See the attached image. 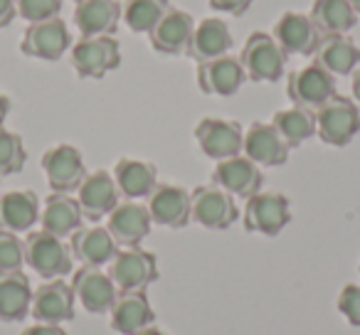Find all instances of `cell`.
<instances>
[{
	"label": "cell",
	"instance_id": "obj_34",
	"mask_svg": "<svg viewBox=\"0 0 360 335\" xmlns=\"http://www.w3.org/2000/svg\"><path fill=\"white\" fill-rule=\"evenodd\" d=\"M27 160V150L22 138L8 129H0V178L15 176L22 171Z\"/></svg>",
	"mask_w": 360,
	"mask_h": 335
},
{
	"label": "cell",
	"instance_id": "obj_27",
	"mask_svg": "<svg viewBox=\"0 0 360 335\" xmlns=\"http://www.w3.org/2000/svg\"><path fill=\"white\" fill-rule=\"evenodd\" d=\"M40 197L32 190H8L0 195V230L30 232L40 222Z\"/></svg>",
	"mask_w": 360,
	"mask_h": 335
},
{
	"label": "cell",
	"instance_id": "obj_32",
	"mask_svg": "<svg viewBox=\"0 0 360 335\" xmlns=\"http://www.w3.org/2000/svg\"><path fill=\"white\" fill-rule=\"evenodd\" d=\"M271 126L279 131V136L286 140L289 148H299L309 138L316 136V114L301 106H291V109H281L271 116Z\"/></svg>",
	"mask_w": 360,
	"mask_h": 335
},
{
	"label": "cell",
	"instance_id": "obj_21",
	"mask_svg": "<svg viewBox=\"0 0 360 335\" xmlns=\"http://www.w3.org/2000/svg\"><path fill=\"white\" fill-rule=\"evenodd\" d=\"M193 30H195V20L191 13L170 6L158 25L148 32L150 47L160 55H183L191 45Z\"/></svg>",
	"mask_w": 360,
	"mask_h": 335
},
{
	"label": "cell",
	"instance_id": "obj_15",
	"mask_svg": "<svg viewBox=\"0 0 360 335\" xmlns=\"http://www.w3.org/2000/svg\"><path fill=\"white\" fill-rule=\"evenodd\" d=\"M146 207L153 225L180 230L191 222V192L173 183H158L155 190L146 197Z\"/></svg>",
	"mask_w": 360,
	"mask_h": 335
},
{
	"label": "cell",
	"instance_id": "obj_44",
	"mask_svg": "<svg viewBox=\"0 0 360 335\" xmlns=\"http://www.w3.org/2000/svg\"><path fill=\"white\" fill-rule=\"evenodd\" d=\"M348 3L355 8V13H358V15H360V0H348Z\"/></svg>",
	"mask_w": 360,
	"mask_h": 335
},
{
	"label": "cell",
	"instance_id": "obj_31",
	"mask_svg": "<svg viewBox=\"0 0 360 335\" xmlns=\"http://www.w3.org/2000/svg\"><path fill=\"white\" fill-rule=\"evenodd\" d=\"M309 15L321 35H345L358 25V13L348 0H314Z\"/></svg>",
	"mask_w": 360,
	"mask_h": 335
},
{
	"label": "cell",
	"instance_id": "obj_14",
	"mask_svg": "<svg viewBox=\"0 0 360 335\" xmlns=\"http://www.w3.org/2000/svg\"><path fill=\"white\" fill-rule=\"evenodd\" d=\"M72 291L86 313H109L119 296L114 279L109 271H101V266H82L79 271H75Z\"/></svg>",
	"mask_w": 360,
	"mask_h": 335
},
{
	"label": "cell",
	"instance_id": "obj_8",
	"mask_svg": "<svg viewBox=\"0 0 360 335\" xmlns=\"http://www.w3.org/2000/svg\"><path fill=\"white\" fill-rule=\"evenodd\" d=\"M109 276L119 291H146L158 279V259L141 247H121L111 259Z\"/></svg>",
	"mask_w": 360,
	"mask_h": 335
},
{
	"label": "cell",
	"instance_id": "obj_42",
	"mask_svg": "<svg viewBox=\"0 0 360 335\" xmlns=\"http://www.w3.org/2000/svg\"><path fill=\"white\" fill-rule=\"evenodd\" d=\"M350 89H353L355 101H360V67L353 72V84H350Z\"/></svg>",
	"mask_w": 360,
	"mask_h": 335
},
{
	"label": "cell",
	"instance_id": "obj_38",
	"mask_svg": "<svg viewBox=\"0 0 360 335\" xmlns=\"http://www.w3.org/2000/svg\"><path fill=\"white\" fill-rule=\"evenodd\" d=\"M212 11L227 13V15H245L255 0H207Z\"/></svg>",
	"mask_w": 360,
	"mask_h": 335
},
{
	"label": "cell",
	"instance_id": "obj_2",
	"mask_svg": "<svg viewBox=\"0 0 360 335\" xmlns=\"http://www.w3.org/2000/svg\"><path fill=\"white\" fill-rule=\"evenodd\" d=\"M286 60L289 55L269 32H252L240 52L242 70L250 81H266V84L279 81V77L284 74Z\"/></svg>",
	"mask_w": 360,
	"mask_h": 335
},
{
	"label": "cell",
	"instance_id": "obj_9",
	"mask_svg": "<svg viewBox=\"0 0 360 335\" xmlns=\"http://www.w3.org/2000/svg\"><path fill=\"white\" fill-rule=\"evenodd\" d=\"M72 45V35L67 22L60 15L50 18L42 22H30L27 30L22 32L20 40V52L32 60L42 62H57L62 60L67 50Z\"/></svg>",
	"mask_w": 360,
	"mask_h": 335
},
{
	"label": "cell",
	"instance_id": "obj_46",
	"mask_svg": "<svg viewBox=\"0 0 360 335\" xmlns=\"http://www.w3.org/2000/svg\"><path fill=\"white\" fill-rule=\"evenodd\" d=\"M358 271H360V266H358Z\"/></svg>",
	"mask_w": 360,
	"mask_h": 335
},
{
	"label": "cell",
	"instance_id": "obj_41",
	"mask_svg": "<svg viewBox=\"0 0 360 335\" xmlns=\"http://www.w3.org/2000/svg\"><path fill=\"white\" fill-rule=\"evenodd\" d=\"M11 99H8L3 91H0V129H3V124H6V119H8V114H11Z\"/></svg>",
	"mask_w": 360,
	"mask_h": 335
},
{
	"label": "cell",
	"instance_id": "obj_3",
	"mask_svg": "<svg viewBox=\"0 0 360 335\" xmlns=\"http://www.w3.org/2000/svg\"><path fill=\"white\" fill-rule=\"evenodd\" d=\"M316 114V133L326 145H348L360 133V111L358 104L348 96L335 94Z\"/></svg>",
	"mask_w": 360,
	"mask_h": 335
},
{
	"label": "cell",
	"instance_id": "obj_28",
	"mask_svg": "<svg viewBox=\"0 0 360 335\" xmlns=\"http://www.w3.org/2000/svg\"><path fill=\"white\" fill-rule=\"evenodd\" d=\"M230 50H232V32L227 27V22H222L220 18H205V20L195 22V30H193L191 45H188L186 55L200 65V62L230 55Z\"/></svg>",
	"mask_w": 360,
	"mask_h": 335
},
{
	"label": "cell",
	"instance_id": "obj_36",
	"mask_svg": "<svg viewBox=\"0 0 360 335\" xmlns=\"http://www.w3.org/2000/svg\"><path fill=\"white\" fill-rule=\"evenodd\" d=\"M18 15L30 25L57 18L62 13V0H15Z\"/></svg>",
	"mask_w": 360,
	"mask_h": 335
},
{
	"label": "cell",
	"instance_id": "obj_1",
	"mask_svg": "<svg viewBox=\"0 0 360 335\" xmlns=\"http://www.w3.org/2000/svg\"><path fill=\"white\" fill-rule=\"evenodd\" d=\"M25 264L40 279L52 281L70 274L72 264H75V254H72V247L62 237L40 230L30 232L25 237Z\"/></svg>",
	"mask_w": 360,
	"mask_h": 335
},
{
	"label": "cell",
	"instance_id": "obj_22",
	"mask_svg": "<svg viewBox=\"0 0 360 335\" xmlns=\"http://www.w3.org/2000/svg\"><path fill=\"white\" fill-rule=\"evenodd\" d=\"M153 308L146 291H119L109 310V323L119 335H136L139 330L153 325Z\"/></svg>",
	"mask_w": 360,
	"mask_h": 335
},
{
	"label": "cell",
	"instance_id": "obj_16",
	"mask_svg": "<svg viewBox=\"0 0 360 335\" xmlns=\"http://www.w3.org/2000/svg\"><path fill=\"white\" fill-rule=\"evenodd\" d=\"M198 89L207 96H232L240 91V86L247 81V74L242 70L240 57L222 55L215 60H207L198 65L195 72Z\"/></svg>",
	"mask_w": 360,
	"mask_h": 335
},
{
	"label": "cell",
	"instance_id": "obj_26",
	"mask_svg": "<svg viewBox=\"0 0 360 335\" xmlns=\"http://www.w3.org/2000/svg\"><path fill=\"white\" fill-rule=\"evenodd\" d=\"M72 254L75 259L82 261V266H104L111 264V259L116 256V251L121 249L116 244V239L111 237V232L106 227L91 225V227H79L72 235Z\"/></svg>",
	"mask_w": 360,
	"mask_h": 335
},
{
	"label": "cell",
	"instance_id": "obj_13",
	"mask_svg": "<svg viewBox=\"0 0 360 335\" xmlns=\"http://www.w3.org/2000/svg\"><path fill=\"white\" fill-rule=\"evenodd\" d=\"M77 202L84 215V220L99 222L111 215L116 205L121 202V192L116 188V180L109 171L86 173L82 185L77 188Z\"/></svg>",
	"mask_w": 360,
	"mask_h": 335
},
{
	"label": "cell",
	"instance_id": "obj_18",
	"mask_svg": "<svg viewBox=\"0 0 360 335\" xmlns=\"http://www.w3.org/2000/svg\"><path fill=\"white\" fill-rule=\"evenodd\" d=\"M150 225L153 220L148 215V207L141 200H121L106 217V230L119 247H141V242L148 237Z\"/></svg>",
	"mask_w": 360,
	"mask_h": 335
},
{
	"label": "cell",
	"instance_id": "obj_35",
	"mask_svg": "<svg viewBox=\"0 0 360 335\" xmlns=\"http://www.w3.org/2000/svg\"><path fill=\"white\" fill-rule=\"evenodd\" d=\"M25 264V239L15 232L0 230V274L3 271H22Z\"/></svg>",
	"mask_w": 360,
	"mask_h": 335
},
{
	"label": "cell",
	"instance_id": "obj_4",
	"mask_svg": "<svg viewBox=\"0 0 360 335\" xmlns=\"http://www.w3.org/2000/svg\"><path fill=\"white\" fill-rule=\"evenodd\" d=\"M240 217L235 197L215 183L198 185L191 192V220L212 232L230 230Z\"/></svg>",
	"mask_w": 360,
	"mask_h": 335
},
{
	"label": "cell",
	"instance_id": "obj_5",
	"mask_svg": "<svg viewBox=\"0 0 360 335\" xmlns=\"http://www.w3.org/2000/svg\"><path fill=\"white\" fill-rule=\"evenodd\" d=\"M70 62L82 79H101L121 65V47L114 35L79 37L70 52Z\"/></svg>",
	"mask_w": 360,
	"mask_h": 335
},
{
	"label": "cell",
	"instance_id": "obj_40",
	"mask_svg": "<svg viewBox=\"0 0 360 335\" xmlns=\"http://www.w3.org/2000/svg\"><path fill=\"white\" fill-rule=\"evenodd\" d=\"M15 18H18L15 0H0V30L11 25Z\"/></svg>",
	"mask_w": 360,
	"mask_h": 335
},
{
	"label": "cell",
	"instance_id": "obj_6",
	"mask_svg": "<svg viewBox=\"0 0 360 335\" xmlns=\"http://www.w3.org/2000/svg\"><path fill=\"white\" fill-rule=\"evenodd\" d=\"M291 222V202L281 192H257L247 200L242 225L252 235L276 237Z\"/></svg>",
	"mask_w": 360,
	"mask_h": 335
},
{
	"label": "cell",
	"instance_id": "obj_45",
	"mask_svg": "<svg viewBox=\"0 0 360 335\" xmlns=\"http://www.w3.org/2000/svg\"><path fill=\"white\" fill-rule=\"evenodd\" d=\"M72 3H82V0H72Z\"/></svg>",
	"mask_w": 360,
	"mask_h": 335
},
{
	"label": "cell",
	"instance_id": "obj_43",
	"mask_svg": "<svg viewBox=\"0 0 360 335\" xmlns=\"http://www.w3.org/2000/svg\"><path fill=\"white\" fill-rule=\"evenodd\" d=\"M136 335H165L160 328H155V325H148V328H143V330H139Z\"/></svg>",
	"mask_w": 360,
	"mask_h": 335
},
{
	"label": "cell",
	"instance_id": "obj_17",
	"mask_svg": "<svg viewBox=\"0 0 360 335\" xmlns=\"http://www.w3.org/2000/svg\"><path fill=\"white\" fill-rule=\"evenodd\" d=\"M75 303L77 298H75V291H72V284H67L65 279H52L45 281L32 294L30 313L37 323L62 325L75 318Z\"/></svg>",
	"mask_w": 360,
	"mask_h": 335
},
{
	"label": "cell",
	"instance_id": "obj_30",
	"mask_svg": "<svg viewBox=\"0 0 360 335\" xmlns=\"http://www.w3.org/2000/svg\"><path fill=\"white\" fill-rule=\"evenodd\" d=\"M32 286L22 271H3L0 274V320L20 323L32 306Z\"/></svg>",
	"mask_w": 360,
	"mask_h": 335
},
{
	"label": "cell",
	"instance_id": "obj_33",
	"mask_svg": "<svg viewBox=\"0 0 360 335\" xmlns=\"http://www.w3.org/2000/svg\"><path fill=\"white\" fill-rule=\"evenodd\" d=\"M170 8V0H124L121 6V20L134 32H146L148 35L158 20Z\"/></svg>",
	"mask_w": 360,
	"mask_h": 335
},
{
	"label": "cell",
	"instance_id": "obj_29",
	"mask_svg": "<svg viewBox=\"0 0 360 335\" xmlns=\"http://www.w3.org/2000/svg\"><path fill=\"white\" fill-rule=\"evenodd\" d=\"M314 62L333 77H348L360 65V47L348 35H321Z\"/></svg>",
	"mask_w": 360,
	"mask_h": 335
},
{
	"label": "cell",
	"instance_id": "obj_10",
	"mask_svg": "<svg viewBox=\"0 0 360 335\" xmlns=\"http://www.w3.org/2000/svg\"><path fill=\"white\" fill-rule=\"evenodd\" d=\"M42 173L52 192H75L86 176L84 155L70 143H57L42 153Z\"/></svg>",
	"mask_w": 360,
	"mask_h": 335
},
{
	"label": "cell",
	"instance_id": "obj_12",
	"mask_svg": "<svg viewBox=\"0 0 360 335\" xmlns=\"http://www.w3.org/2000/svg\"><path fill=\"white\" fill-rule=\"evenodd\" d=\"M212 183L220 185L222 190H227L232 197H242V200H250L252 195L262 190V168L250 160L245 153L232 155V158L217 160L215 171H212Z\"/></svg>",
	"mask_w": 360,
	"mask_h": 335
},
{
	"label": "cell",
	"instance_id": "obj_25",
	"mask_svg": "<svg viewBox=\"0 0 360 335\" xmlns=\"http://www.w3.org/2000/svg\"><path fill=\"white\" fill-rule=\"evenodd\" d=\"M82 220H84V215L79 210V202L70 192H52V195L45 197L40 207L42 230L55 237H62V239L75 235L82 227Z\"/></svg>",
	"mask_w": 360,
	"mask_h": 335
},
{
	"label": "cell",
	"instance_id": "obj_23",
	"mask_svg": "<svg viewBox=\"0 0 360 335\" xmlns=\"http://www.w3.org/2000/svg\"><path fill=\"white\" fill-rule=\"evenodd\" d=\"M114 180L124 200H146L158 185L155 165L141 158H121L114 165Z\"/></svg>",
	"mask_w": 360,
	"mask_h": 335
},
{
	"label": "cell",
	"instance_id": "obj_7",
	"mask_svg": "<svg viewBox=\"0 0 360 335\" xmlns=\"http://www.w3.org/2000/svg\"><path fill=\"white\" fill-rule=\"evenodd\" d=\"M286 96L294 106L319 111L328 99L335 96V77L328 74L316 62L289 72L286 77Z\"/></svg>",
	"mask_w": 360,
	"mask_h": 335
},
{
	"label": "cell",
	"instance_id": "obj_19",
	"mask_svg": "<svg viewBox=\"0 0 360 335\" xmlns=\"http://www.w3.org/2000/svg\"><path fill=\"white\" fill-rule=\"evenodd\" d=\"M274 40L284 47L286 55H301V57H311L319 47L321 32L314 25L311 15L306 13H296V11H286L281 13V18L274 22Z\"/></svg>",
	"mask_w": 360,
	"mask_h": 335
},
{
	"label": "cell",
	"instance_id": "obj_37",
	"mask_svg": "<svg viewBox=\"0 0 360 335\" xmlns=\"http://www.w3.org/2000/svg\"><path fill=\"white\" fill-rule=\"evenodd\" d=\"M338 310L350 325L360 328V286L345 284L343 291L338 294Z\"/></svg>",
	"mask_w": 360,
	"mask_h": 335
},
{
	"label": "cell",
	"instance_id": "obj_39",
	"mask_svg": "<svg viewBox=\"0 0 360 335\" xmlns=\"http://www.w3.org/2000/svg\"><path fill=\"white\" fill-rule=\"evenodd\" d=\"M20 335H67V330L62 325H52V323H35L30 328H25Z\"/></svg>",
	"mask_w": 360,
	"mask_h": 335
},
{
	"label": "cell",
	"instance_id": "obj_24",
	"mask_svg": "<svg viewBox=\"0 0 360 335\" xmlns=\"http://www.w3.org/2000/svg\"><path fill=\"white\" fill-rule=\"evenodd\" d=\"M75 25L82 37L114 35L121 22L119 0H82L75 8Z\"/></svg>",
	"mask_w": 360,
	"mask_h": 335
},
{
	"label": "cell",
	"instance_id": "obj_11",
	"mask_svg": "<svg viewBox=\"0 0 360 335\" xmlns=\"http://www.w3.org/2000/svg\"><path fill=\"white\" fill-rule=\"evenodd\" d=\"M195 140L202 153L217 163V160H225L242 153L245 131H242V126L237 121L207 116V119H202L195 126Z\"/></svg>",
	"mask_w": 360,
	"mask_h": 335
},
{
	"label": "cell",
	"instance_id": "obj_20",
	"mask_svg": "<svg viewBox=\"0 0 360 335\" xmlns=\"http://www.w3.org/2000/svg\"><path fill=\"white\" fill-rule=\"evenodd\" d=\"M289 145L279 136V131L271 124H262L255 121L250 129L245 131V143H242V153L250 160H255L259 168H279L289 160Z\"/></svg>",
	"mask_w": 360,
	"mask_h": 335
}]
</instances>
